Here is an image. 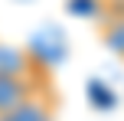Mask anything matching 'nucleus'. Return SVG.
Wrapping results in <instances>:
<instances>
[{"label": "nucleus", "mask_w": 124, "mask_h": 121, "mask_svg": "<svg viewBox=\"0 0 124 121\" xmlns=\"http://www.w3.org/2000/svg\"><path fill=\"white\" fill-rule=\"evenodd\" d=\"M39 65L30 49L13 43H0V79H39Z\"/></svg>", "instance_id": "1"}, {"label": "nucleus", "mask_w": 124, "mask_h": 121, "mask_svg": "<svg viewBox=\"0 0 124 121\" xmlns=\"http://www.w3.org/2000/svg\"><path fill=\"white\" fill-rule=\"evenodd\" d=\"M52 111H56V98L49 92H36L26 105H20L13 115H7L3 121H52Z\"/></svg>", "instance_id": "3"}, {"label": "nucleus", "mask_w": 124, "mask_h": 121, "mask_svg": "<svg viewBox=\"0 0 124 121\" xmlns=\"http://www.w3.org/2000/svg\"><path fill=\"white\" fill-rule=\"evenodd\" d=\"M101 39L114 56L124 59V10H111V16L105 20V30H101Z\"/></svg>", "instance_id": "4"}, {"label": "nucleus", "mask_w": 124, "mask_h": 121, "mask_svg": "<svg viewBox=\"0 0 124 121\" xmlns=\"http://www.w3.org/2000/svg\"><path fill=\"white\" fill-rule=\"evenodd\" d=\"M43 89L46 85L39 82V79H0V121L7 115H13L20 105H26Z\"/></svg>", "instance_id": "2"}]
</instances>
